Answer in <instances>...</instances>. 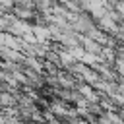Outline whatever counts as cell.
Listing matches in <instances>:
<instances>
[{
	"instance_id": "cell-1",
	"label": "cell",
	"mask_w": 124,
	"mask_h": 124,
	"mask_svg": "<svg viewBox=\"0 0 124 124\" xmlns=\"http://www.w3.org/2000/svg\"><path fill=\"white\" fill-rule=\"evenodd\" d=\"M6 124H25L21 118H6Z\"/></svg>"
}]
</instances>
